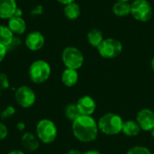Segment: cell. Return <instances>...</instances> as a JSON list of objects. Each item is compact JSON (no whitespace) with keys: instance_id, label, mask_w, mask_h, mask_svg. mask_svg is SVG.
Returning a JSON list of instances; mask_svg holds the SVG:
<instances>
[{"instance_id":"obj_24","label":"cell","mask_w":154,"mask_h":154,"mask_svg":"<svg viewBox=\"0 0 154 154\" xmlns=\"http://www.w3.org/2000/svg\"><path fill=\"white\" fill-rule=\"evenodd\" d=\"M10 86L9 79L5 73H0V90L7 89Z\"/></svg>"},{"instance_id":"obj_12","label":"cell","mask_w":154,"mask_h":154,"mask_svg":"<svg viewBox=\"0 0 154 154\" xmlns=\"http://www.w3.org/2000/svg\"><path fill=\"white\" fill-rule=\"evenodd\" d=\"M21 144L23 149L32 152L38 150L40 146V141L37 138L36 134L30 132H26L23 133L21 137Z\"/></svg>"},{"instance_id":"obj_5","label":"cell","mask_w":154,"mask_h":154,"mask_svg":"<svg viewBox=\"0 0 154 154\" xmlns=\"http://www.w3.org/2000/svg\"><path fill=\"white\" fill-rule=\"evenodd\" d=\"M62 62L67 69L78 70L84 63V56L82 52L76 47H67L61 54Z\"/></svg>"},{"instance_id":"obj_27","label":"cell","mask_w":154,"mask_h":154,"mask_svg":"<svg viewBox=\"0 0 154 154\" xmlns=\"http://www.w3.org/2000/svg\"><path fill=\"white\" fill-rule=\"evenodd\" d=\"M16 127H17V129H18L19 131L23 132V131L25 129V125H24V123H23V122H19V123H17Z\"/></svg>"},{"instance_id":"obj_15","label":"cell","mask_w":154,"mask_h":154,"mask_svg":"<svg viewBox=\"0 0 154 154\" xmlns=\"http://www.w3.org/2000/svg\"><path fill=\"white\" fill-rule=\"evenodd\" d=\"M78 80H79V74L77 70L67 69V68L66 69L63 70L61 74V81L66 87L70 88V87L75 86Z\"/></svg>"},{"instance_id":"obj_11","label":"cell","mask_w":154,"mask_h":154,"mask_svg":"<svg viewBox=\"0 0 154 154\" xmlns=\"http://www.w3.org/2000/svg\"><path fill=\"white\" fill-rule=\"evenodd\" d=\"M76 104L80 116H91L97 108L96 101L89 96H84L80 97Z\"/></svg>"},{"instance_id":"obj_14","label":"cell","mask_w":154,"mask_h":154,"mask_svg":"<svg viewBox=\"0 0 154 154\" xmlns=\"http://www.w3.org/2000/svg\"><path fill=\"white\" fill-rule=\"evenodd\" d=\"M8 24L7 26L10 28V30L13 32L14 34L21 35L24 33L26 30V23L23 17H17L13 16L10 19H8Z\"/></svg>"},{"instance_id":"obj_35","label":"cell","mask_w":154,"mask_h":154,"mask_svg":"<svg viewBox=\"0 0 154 154\" xmlns=\"http://www.w3.org/2000/svg\"><path fill=\"white\" fill-rule=\"evenodd\" d=\"M117 1H125V2H128L129 0H117Z\"/></svg>"},{"instance_id":"obj_3","label":"cell","mask_w":154,"mask_h":154,"mask_svg":"<svg viewBox=\"0 0 154 154\" xmlns=\"http://www.w3.org/2000/svg\"><path fill=\"white\" fill-rule=\"evenodd\" d=\"M51 68L50 64L43 60L33 61L28 69V75L32 82L34 84H42L47 81L51 76Z\"/></svg>"},{"instance_id":"obj_1","label":"cell","mask_w":154,"mask_h":154,"mask_svg":"<svg viewBox=\"0 0 154 154\" xmlns=\"http://www.w3.org/2000/svg\"><path fill=\"white\" fill-rule=\"evenodd\" d=\"M72 133L79 142L90 143L97 137L98 125L91 116H80L72 122Z\"/></svg>"},{"instance_id":"obj_10","label":"cell","mask_w":154,"mask_h":154,"mask_svg":"<svg viewBox=\"0 0 154 154\" xmlns=\"http://www.w3.org/2000/svg\"><path fill=\"white\" fill-rule=\"evenodd\" d=\"M24 42H25L26 47L30 51H37L43 47L45 43V38L41 32L34 31V32L28 33V35L25 38Z\"/></svg>"},{"instance_id":"obj_7","label":"cell","mask_w":154,"mask_h":154,"mask_svg":"<svg viewBox=\"0 0 154 154\" xmlns=\"http://www.w3.org/2000/svg\"><path fill=\"white\" fill-rule=\"evenodd\" d=\"M98 53L105 59H115L123 51V45L120 41L114 38L104 39L101 44L97 47Z\"/></svg>"},{"instance_id":"obj_21","label":"cell","mask_w":154,"mask_h":154,"mask_svg":"<svg viewBox=\"0 0 154 154\" xmlns=\"http://www.w3.org/2000/svg\"><path fill=\"white\" fill-rule=\"evenodd\" d=\"M65 116L68 120L73 122L75 121L79 116H80V114H79V111L78 109V106H77V104H74V103H71V104H69L66 108H65Z\"/></svg>"},{"instance_id":"obj_13","label":"cell","mask_w":154,"mask_h":154,"mask_svg":"<svg viewBox=\"0 0 154 154\" xmlns=\"http://www.w3.org/2000/svg\"><path fill=\"white\" fill-rule=\"evenodd\" d=\"M17 4L15 0H0V18L10 19L14 16Z\"/></svg>"},{"instance_id":"obj_32","label":"cell","mask_w":154,"mask_h":154,"mask_svg":"<svg viewBox=\"0 0 154 154\" xmlns=\"http://www.w3.org/2000/svg\"><path fill=\"white\" fill-rule=\"evenodd\" d=\"M83 154H101V152H99L98 151L92 150V151H88V152H86L85 153Z\"/></svg>"},{"instance_id":"obj_33","label":"cell","mask_w":154,"mask_h":154,"mask_svg":"<svg viewBox=\"0 0 154 154\" xmlns=\"http://www.w3.org/2000/svg\"><path fill=\"white\" fill-rule=\"evenodd\" d=\"M151 66H152V70L154 71V57L152 58V62H151Z\"/></svg>"},{"instance_id":"obj_19","label":"cell","mask_w":154,"mask_h":154,"mask_svg":"<svg viewBox=\"0 0 154 154\" xmlns=\"http://www.w3.org/2000/svg\"><path fill=\"white\" fill-rule=\"evenodd\" d=\"M104 41V35H103V32L97 29V28H94L92 30H90L88 33V43L92 46V47H95V48H97L101 42Z\"/></svg>"},{"instance_id":"obj_4","label":"cell","mask_w":154,"mask_h":154,"mask_svg":"<svg viewBox=\"0 0 154 154\" xmlns=\"http://www.w3.org/2000/svg\"><path fill=\"white\" fill-rule=\"evenodd\" d=\"M36 136L40 142L45 144L53 143L58 134V129L53 121L50 119H42L36 125Z\"/></svg>"},{"instance_id":"obj_18","label":"cell","mask_w":154,"mask_h":154,"mask_svg":"<svg viewBox=\"0 0 154 154\" xmlns=\"http://www.w3.org/2000/svg\"><path fill=\"white\" fill-rule=\"evenodd\" d=\"M113 12L116 16H126L131 14V4L125 1H117L113 6Z\"/></svg>"},{"instance_id":"obj_8","label":"cell","mask_w":154,"mask_h":154,"mask_svg":"<svg viewBox=\"0 0 154 154\" xmlns=\"http://www.w3.org/2000/svg\"><path fill=\"white\" fill-rule=\"evenodd\" d=\"M14 98L18 106L23 108H30L36 102V94L28 86H21L14 92Z\"/></svg>"},{"instance_id":"obj_25","label":"cell","mask_w":154,"mask_h":154,"mask_svg":"<svg viewBox=\"0 0 154 154\" xmlns=\"http://www.w3.org/2000/svg\"><path fill=\"white\" fill-rule=\"evenodd\" d=\"M8 135V129L6 127V125L0 122V141L5 140Z\"/></svg>"},{"instance_id":"obj_31","label":"cell","mask_w":154,"mask_h":154,"mask_svg":"<svg viewBox=\"0 0 154 154\" xmlns=\"http://www.w3.org/2000/svg\"><path fill=\"white\" fill-rule=\"evenodd\" d=\"M67 154H82L79 151H78V150H69L68 152H67Z\"/></svg>"},{"instance_id":"obj_16","label":"cell","mask_w":154,"mask_h":154,"mask_svg":"<svg viewBox=\"0 0 154 154\" xmlns=\"http://www.w3.org/2000/svg\"><path fill=\"white\" fill-rule=\"evenodd\" d=\"M141 127L139 126L138 123L136 121L128 120L124 122L122 132L125 135L129 137H134L137 136L141 132Z\"/></svg>"},{"instance_id":"obj_29","label":"cell","mask_w":154,"mask_h":154,"mask_svg":"<svg viewBox=\"0 0 154 154\" xmlns=\"http://www.w3.org/2000/svg\"><path fill=\"white\" fill-rule=\"evenodd\" d=\"M22 14H23L22 10H21L20 8H18V7H17V9H16V10H15V12H14V16L22 17Z\"/></svg>"},{"instance_id":"obj_28","label":"cell","mask_w":154,"mask_h":154,"mask_svg":"<svg viewBox=\"0 0 154 154\" xmlns=\"http://www.w3.org/2000/svg\"><path fill=\"white\" fill-rule=\"evenodd\" d=\"M57 1H58V2H60V4L64 5H68V4H70V3L75 2V0H57Z\"/></svg>"},{"instance_id":"obj_26","label":"cell","mask_w":154,"mask_h":154,"mask_svg":"<svg viewBox=\"0 0 154 154\" xmlns=\"http://www.w3.org/2000/svg\"><path fill=\"white\" fill-rule=\"evenodd\" d=\"M7 51H8L7 48L4 44L0 43V63L4 60V59L7 53Z\"/></svg>"},{"instance_id":"obj_9","label":"cell","mask_w":154,"mask_h":154,"mask_svg":"<svg viewBox=\"0 0 154 154\" xmlns=\"http://www.w3.org/2000/svg\"><path fill=\"white\" fill-rule=\"evenodd\" d=\"M136 122L143 131H152L154 128V112L149 108L142 109L136 116Z\"/></svg>"},{"instance_id":"obj_23","label":"cell","mask_w":154,"mask_h":154,"mask_svg":"<svg viewBox=\"0 0 154 154\" xmlns=\"http://www.w3.org/2000/svg\"><path fill=\"white\" fill-rule=\"evenodd\" d=\"M126 154H152L149 149L143 146H134L131 148Z\"/></svg>"},{"instance_id":"obj_6","label":"cell","mask_w":154,"mask_h":154,"mask_svg":"<svg viewBox=\"0 0 154 154\" xmlns=\"http://www.w3.org/2000/svg\"><path fill=\"white\" fill-rule=\"evenodd\" d=\"M135 20L139 22H148L152 19L153 10L147 0H134L131 4V14Z\"/></svg>"},{"instance_id":"obj_22","label":"cell","mask_w":154,"mask_h":154,"mask_svg":"<svg viewBox=\"0 0 154 154\" xmlns=\"http://www.w3.org/2000/svg\"><path fill=\"white\" fill-rule=\"evenodd\" d=\"M15 114V108L13 106H6L1 113V118L3 120H6L11 118Z\"/></svg>"},{"instance_id":"obj_20","label":"cell","mask_w":154,"mask_h":154,"mask_svg":"<svg viewBox=\"0 0 154 154\" xmlns=\"http://www.w3.org/2000/svg\"><path fill=\"white\" fill-rule=\"evenodd\" d=\"M81 14V10L79 5L76 3H70L64 6V14L69 20H76L79 17Z\"/></svg>"},{"instance_id":"obj_17","label":"cell","mask_w":154,"mask_h":154,"mask_svg":"<svg viewBox=\"0 0 154 154\" xmlns=\"http://www.w3.org/2000/svg\"><path fill=\"white\" fill-rule=\"evenodd\" d=\"M14 39L13 32L7 25H0V43L4 44L7 49Z\"/></svg>"},{"instance_id":"obj_34","label":"cell","mask_w":154,"mask_h":154,"mask_svg":"<svg viewBox=\"0 0 154 154\" xmlns=\"http://www.w3.org/2000/svg\"><path fill=\"white\" fill-rule=\"evenodd\" d=\"M151 132H152V133H151V134H152V138L154 139V128L152 130V131H151Z\"/></svg>"},{"instance_id":"obj_30","label":"cell","mask_w":154,"mask_h":154,"mask_svg":"<svg viewBox=\"0 0 154 154\" xmlns=\"http://www.w3.org/2000/svg\"><path fill=\"white\" fill-rule=\"evenodd\" d=\"M8 154H25L23 151H21V150H13V151H11V152H9Z\"/></svg>"},{"instance_id":"obj_36","label":"cell","mask_w":154,"mask_h":154,"mask_svg":"<svg viewBox=\"0 0 154 154\" xmlns=\"http://www.w3.org/2000/svg\"><path fill=\"white\" fill-rule=\"evenodd\" d=\"M0 154H3V153H0Z\"/></svg>"},{"instance_id":"obj_2","label":"cell","mask_w":154,"mask_h":154,"mask_svg":"<svg viewBox=\"0 0 154 154\" xmlns=\"http://www.w3.org/2000/svg\"><path fill=\"white\" fill-rule=\"evenodd\" d=\"M124 121L118 115L108 113L98 120V129L106 135H116L122 132Z\"/></svg>"}]
</instances>
